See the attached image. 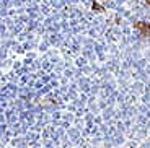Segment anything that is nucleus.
<instances>
[{
	"mask_svg": "<svg viewBox=\"0 0 150 148\" xmlns=\"http://www.w3.org/2000/svg\"><path fill=\"white\" fill-rule=\"evenodd\" d=\"M135 28L142 31L144 36H150V26H149V25H145V23L140 21V23H137V25H135Z\"/></svg>",
	"mask_w": 150,
	"mask_h": 148,
	"instance_id": "f257e3e1",
	"label": "nucleus"
},
{
	"mask_svg": "<svg viewBox=\"0 0 150 148\" xmlns=\"http://www.w3.org/2000/svg\"><path fill=\"white\" fill-rule=\"evenodd\" d=\"M93 10L96 11V13H100V11H103V7L101 5H98V4H93Z\"/></svg>",
	"mask_w": 150,
	"mask_h": 148,
	"instance_id": "f03ea898",
	"label": "nucleus"
},
{
	"mask_svg": "<svg viewBox=\"0 0 150 148\" xmlns=\"http://www.w3.org/2000/svg\"><path fill=\"white\" fill-rule=\"evenodd\" d=\"M147 4H150V0H147Z\"/></svg>",
	"mask_w": 150,
	"mask_h": 148,
	"instance_id": "7ed1b4c3",
	"label": "nucleus"
}]
</instances>
